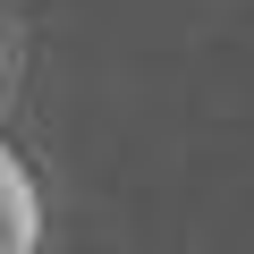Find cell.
I'll use <instances>...</instances> for the list:
<instances>
[{"instance_id": "obj_1", "label": "cell", "mask_w": 254, "mask_h": 254, "mask_svg": "<svg viewBox=\"0 0 254 254\" xmlns=\"http://www.w3.org/2000/svg\"><path fill=\"white\" fill-rule=\"evenodd\" d=\"M9 76H17V34L0 26V93H9Z\"/></svg>"}]
</instances>
